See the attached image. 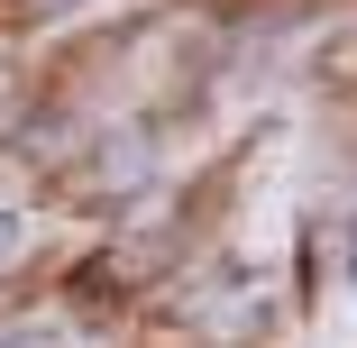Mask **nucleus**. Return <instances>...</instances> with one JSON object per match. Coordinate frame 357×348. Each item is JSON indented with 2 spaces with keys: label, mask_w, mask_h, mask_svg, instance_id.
Returning <instances> with one entry per match:
<instances>
[{
  "label": "nucleus",
  "mask_w": 357,
  "mask_h": 348,
  "mask_svg": "<svg viewBox=\"0 0 357 348\" xmlns=\"http://www.w3.org/2000/svg\"><path fill=\"white\" fill-rule=\"evenodd\" d=\"M10 248H19V220H10V211H0V266H10Z\"/></svg>",
  "instance_id": "obj_1"
}]
</instances>
